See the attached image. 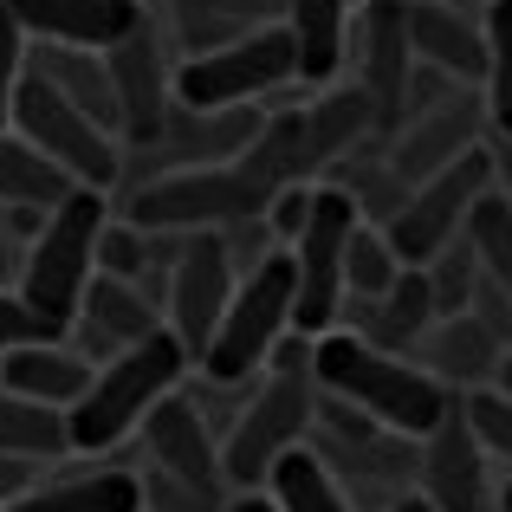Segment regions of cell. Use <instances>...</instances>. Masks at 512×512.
Masks as SVG:
<instances>
[{
    "mask_svg": "<svg viewBox=\"0 0 512 512\" xmlns=\"http://www.w3.org/2000/svg\"><path fill=\"white\" fill-rule=\"evenodd\" d=\"M13 130L46 156L52 169H65L78 188H104L111 195L124 182V137H111L104 124H91L59 85H46L39 72H26L20 98H13Z\"/></svg>",
    "mask_w": 512,
    "mask_h": 512,
    "instance_id": "52a82bcc",
    "label": "cell"
},
{
    "mask_svg": "<svg viewBox=\"0 0 512 512\" xmlns=\"http://www.w3.org/2000/svg\"><path fill=\"white\" fill-rule=\"evenodd\" d=\"M409 46L415 65L454 78V85L487 78V20L467 0H409Z\"/></svg>",
    "mask_w": 512,
    "mask_h": 512,
    "instance_id": "e0dca14e",
    "label": "cell"
},
{
    "mask_svg": "<svg viewBox=\"0 0 512 512\" xmlns=\"http://www.w3.org/2000/svg\"><path fill=\"white\" fill-rule=\"evenodd\" d=\"M318 396H325V389H318L312 363H305V370H266L260 383H253L240 422L227 428V441H221V474H227V487H234V493H266L273 467L312 441Z\"/></svg>",
    "mask_w": 512,
    "mask_h": 512,
    "instance_id": "277c9868",
    "label": "cell"
},
{
    "mask_svg": "<svg viewBox=\"0 0 512 512\" xmlns=\"http://www.w3.org/2000/svg\"><path fill=\"white\" fill-rule=\"evenodd\" d=\"M415 493L441 512H500V487H493V461L480 448L467 402L454 396V409L441 415V428L415 454Z\"/></svg>",
    "mask_w": 512,
    "mask_h": 512,
    "instance_id": "4fadbf2b",
    "label": "cell"
},
{
    "mask_svg": "<svg viewBox=\"0 0 512 512\" xmlns=\"http://www.w3.org/2000/svg\"><path fill=\"white\" fill-rule=\"evenodd\" d=\"M33 72L46 85H59L91 124H104L111 137H124V104H117V78L104 52H65V46H33Z\"/></svg>",
    "mask_w": 512,
    "mask_h": 512,
    "instance_id": "d4e9b609",
    "label": "cell"
},
{
    "mask_svg": "<svg viewBox=\"0 0 512 512\" xmlns=\"http://www.w3.org/2000/svg\"><path fill=\"white\" fill-rule=\"evenodd\" d=\"M461 402H467V422H474L487 461L512 474V396L506 389H474V396H461Z\"/></svg>",
    "mask_w": 512,
    "mask_h": 512,
    "instance_id": "836d02e7",
    "label": "cell"
},
{
    "mask_svg": "<svg viewBox=\"0 0 512 512\" xmlns=\"http://www.w3.org/2000/svg\"><path fill=\"white\" fill-rule=\"evenodd\" d=\"M292 78H299V46H292V33L273 20V26H260V33L221 46V52L182 59L175 65V104H182V111H253L260 98L286 91Z\"/></svg>",
    "mask_w": 512,
    "mask_h": 512,
    "instance_id": "5b68a950",
    "label": "cell"
},
{
    "mask_svg": "<svg viewBox=\"0 0 512 512\" xmlns=\"http://www.w3.org/2000/svg\"><path fill=\"white\" fill-rule=\"evenodd\" d=\"M402 273H409V266L396 260V247H389V234L383 227H370L363 221L357 234H350V266H344V292L357 305H376V299H389V292L402 286ZM350 312V305H344Z\"/></svg>",
    "mask_w": 512,
    "mask_h": 512,
    "instance_id": "f546056e",
    "label": "cell"
},
{
    "mask_svg": "<svg viewBox=\"0 0 512 512\" xmlns=\"http://www.w3.org/2000/svg\"><path fill=\"white\" fill-rule=\"evenodd\" d=\"M467 7H474V0H467ZM480 7H493V0H480Z\"/></svg>",
    "mask_w": 512,
    "mask_h": 512,
    "instance_id": "7bdbcfd3",
    "label": "cell"
},
{
    "mask_svg": "<svg viewBox=\"0 0 512 512\" xmlns=\"http://www.w3.org/2000/svg\"><path fill=\"white\" fill-rule=\"evenodd\" d=\"M188 370H195V357L175 344V331H156L150 344L117 350L111 363H98L85 402L72 409V454H111V461L130 467V454H117V448L130 435H143L150 409L188 383Z\"/></svg>",
    "mask_w": 512,
    "mask_h": 512,
    "instance_id": "7a4b0ae2",
    "label": "cell"
},
{
    "mask_svg": "<svg viewBox=\"0 0 512 512\" xmlns=\"http://www.w3.org/2000/svg\"><path fill=\"white\" fill-rule=\"evenodd\" d=\"M104 59H111V78H117V104H124V143L137 150V143H150L156 130H163V117L175 111V65L163 59L156 26L130 33L124 46L104 52Z\"/></svg>",
    "mask_w": 512,
    "mask_h": 512,
    "instance_id": "ffe728a7",
    "label": "cell"
},
{
    "mask_svg": "<svg viewBox=\"0 0 512 512\" xmlns=\"http://www.w3.org/2000/svg\"><path fill=\"white\" fill-rule=\"evenodd\" d=\"M33 344H65V331L46 325V318L7 286V292H0V363H7L13 350H33Z\"/></svg>",
    "mask_w": 512,
    "mask_h": 512,
    "instance_id": "8d00e7d4",
    "label": "cell"
},
{
    "mask_svg": "<svg viewBox=\"0 0 512 512\" xmlns=\"http://www.w3.org/2000/svg\"><path fill=\"white\" fill-rule=\"evenodd\" d=\"M143 461H150L156 474L195 480V487H227L221 435H214V422L201 415V402L188 396V389H175V396H163L150 409V422H143Z\"/></svg>",
    "mask_w": 512,
    "mask_h": 512,
    "instance_id": "2e32d148",
    "label": "cell"
},
{
    "mask_svg": "<svg viewBox=\"0 0 512 512\" xmlns=\"http://www.w3.org/2000/svg\"><path fill=\"white\" fill-rule=\"evenodd\" d=\"M487 195H493V156L487 150H474V156H461L454 169L428 175V182L402 201L396 221L383 227L389 247H396V260L409 266V273L435 266L448 247H461V240H467V221H474V208Z\"/></svg>",
    "mask_w": 512,
    "mask_h": 512,
    "instance_id": "9c48e42d",
    "label": "cell"
},
{
    "mask_svg": "<svg viewBox=\"0 0 512 512\" xmlns=\"http://www.w3.org/2000/svg\"><path fill=\"white\" fill-rule=\"evenodd\" d=\"M26 72H33V39H26V26L13 20V7L0 0V130L13 124V98H20Z\"/></svg>",
    "mask_w": 512,
    "mask_h": 512,
    "instance_id": "d590c367",
    "label": "cell"
},
{
    "mask_svg": "<svg viewBox=\"0 0 512 512\" xmlns=\"http://www.w3.org/2000/svg\"><path fill=\"white\" fill-rule=\"evenodd\" d=\"M91 376H98V363H91L72 338L13 350V357L0 363V389H13V396H26V402H46V409H65V415L85 402Z\"/></svg>",
    "mask_w": 512,
    "mask_h": 512,
    "instance_id": "7402d4cb",
    "label": "cell"
},
{
    "mask_svg": "<svg viewBox=\"0 0 512 512\" xmlns=\"http://www.w3.org/2000/svg\"><path fill=\"white\" fill-rule=\"evenodd\" d=\"M169 13H175L182 59H201V52H221L234 39L260 33V26H273L279 0H169Z\"/></svg>",
    "mask_w": 512,
    "mask_h": 512,
    "instance_id": "4316f807",
    "label": "cell"
},
{
    "mask_svg": "<svg viewBox=\"0 0 512 512\" xmlns=\"http://www.w3.org/2000/svg\"><path fill=\"white\" fill-rule=\"evenodd\" d=\"M227 512H279V506H273V493H234Z\"/></svg>",
    "mask_w": 512,
    "mask_h": 512,
    "instance_id": "f35d334b",
    "label": "cell"
},
{
    "mask_svg": "<svg viewBox=\"0 0 512 512\" xmlns=\"http://www.w3.org/2000/svg\"><path fill=\"white\" fill-rule=\"evenodd\" d=\"M111 227V208H104V188H78L65 208H52L39 221V234L20 247V292L46 325H59L72 338L78 312H85V292L98 279V240Z\"/></svg>",
    "mask_w": 512,
    "mask_h": 512,
    "instance_id": "3957f363",
    "label": "cell"
},
{
    "mask_svg": "<svg viewBox=\"0 0 512 512\" xmlns=\"http://www.w3.org/2000/svg\"><path fill=\"white\" fill-rule=\"evenodd\" d=\"M500 512H512V474L500 480Z\"/></svg>",
    "mask_w": 512,
    "mask_h": 512,
    "instance_id": "60d3db41",
    "label": "cell"
},
{
    "mask_svg": "<svg viewBox=\"0 0 512 512\" xmlns=\"http://www.w3.org/2000/svg\"><path fill=\"white\" fill-rule=\"evenodd\" d=\"M487 156H493V195H506L512 208V137H487Z\"/></svg>",
    "mask_w": 512,
    "mask_h": 512,
    "instance_id": "74e56055",
    "label": "cell"
},
{
    "mask_svg": "<svg viewBox=\"0 0 512 512\" xmlns=\"http://www.w3.org/2000/svg\"><path fill=\"white\" fill-rule=\"evenodd\" d=\"M266 493H273V506H279V512H357L350 487H344V480L312 454V441H305L299 454H286V461L273 467Z\"/></svg>",
    "mask_w": 512,
    "mask_h": 512,
    "instance_id": "f1b7e54d",
    "label": "cell"
},
{
    "mask_svg": "<svg viewBox=\"0 0 512 512\" xmlns=\"http://www.w3.org/2000/svg\"><path fill=\"white\" fill-rule=\"evenodd\" d=\"M33 46L65 52H117L130 33L150 26L143 0H7Z\"/></svg>",
    "mask_w": 512,
    "mask_h": 512,
    "instance_id": "5bb4252c",
    "label": "cell"
},
{
    "mask_svg": "<svg viewBox=\"0 0 512 512\" xmlns=\"http://www.w3.org/2000/svg\"><path fill=\"white\" fill-rule=\"evenodd\" d=\"M7 512H143V474L124 461H98L85 474L65 480H39L26 500H13Z\"/></svg>",
    "mask_w": 512,
    "mask_h": 512,
    "instance_id": "603a6c76",
    "label": "cell"
},
{
    "mask_svg": "<svg viewBox=\"0 0 512 512\" xmlns=\"http://www.w3.org/2000/svg\"><path fill=\"white\" fill-rule=\"evenodd\" d=\"M156 331H169L163 305H156L143 286H130V279H104L98 273L91 292H85V312H78V325H72V344L85 350L91 363H111L117 350L150 344Z\"/></svg>",
    "mask_w": 512,
    "mask_h": 512,
    "instance_id": "d6986e66",
    "label": "cell"
},
{
    "mask_svg": "<svg viewBox=\"0 0 512 512\" xmlns=\"http://www.w3.org/2000/svg\"><path fill=\"white\" fill-rule=\"evenodd\" d=\"M493 389H506V396H512V357H506V370H500V383H493Z\"/></svg>",
    "mask_w": 512,
    "mask_h": 512,
    "instance_id": "b9f144b4",
    "label": "cell"
},
{
    "mask_svg": "<svg viewBox=\"0 0 512 512\" xmlns=\"http://www.w3.org/2000/svg\"><path fill=\"white\" fill-rule=\"evenodd\" d=\"M279 26L299 46V78L305 85H338L344 59H350V26H357V7L350 0H279Z\"/></svg>",
    "mask_w": 512,
    "mask_h": 512,
    "instance_id": "44dd1931",
    "label": "cell"
},
{
    "mask_svg": "<svg viewBox=\"0 0 512 512\" xmlns=\"http://www.w3.org/2000/svg\"><path fill=\"white\" fill-rule=\"evenodd\" d=\"M422 273H428V292H435V312H441V318H467V312H474L480 279H487L467 240H461V247H448L435 266H422Z\"/></svg>",
    "mask_w": 512,
    "mask_h": 512,
    "instance_id": "d6a6232c",
    "label": "cell"
},
{
    "mask_svg": "<svg viewBox=\"0 0 512 512\" xmlns=\"http://www.w3.org/2000/svg\"><path fill=\"white\" fill-rule=\"evenodd\" d=\"M0 512H7V506H0Z\"/></svg>",
    "mask_w": 512,
    "mask_h": 512,
    "instance_id": "ee69618b",
    "label": "cell"
},
{
    "mask_svg": "<svg viewBox=\"0 0 512 512\" xmlns=\"http://www.w3.org/2000/svg\"><path fill=\"white\" fill-rule=\"evenodd\" d=\"M65 454H72V415L0 389V461L52 467V461H65Z\"/></svg>",
    "mask_w": 512,
    "mask_h": 512,
    "instance_id": "83f0119b",
    "label": "cell"
},
{
    "mask_svg": "<svg viewBox=\"0 0 512 512\" xmlns=\"http://www.w3.org/2000/svg\"><path fill=\"white\" fill-rule=\"evenodd\" d=\"M506 357H512V344L487 325V318H474V312H467V318H441V325L415 344V363H422L448 396L493 389L500 370H506Z\"/></svg>",
    "mask_w": 512,
    "mask_h": 512,
    "instance_id": "ac0fdd59",
    "label": "cell"
},
{
    "mask_svg": "<svg viewBox=\"0 0 512 512\" xmlns=\"http://www.w3.org/2000/svg\"><path fill=\"white\" fill-rule=\"evenodd\" d=\"M363 227L357 201L344 195L338 182H318V201H312V221L305 234L292 240V279H299V299H292V325L305 338H325V331L344 325V266H350V234Z\"/></svg>",
    "mask_w": 512,
    "mask_h": 512,
    "instance_id": "ba28073f",
    "label": "cell"
},
{
    "mask_svg": "<svg viewBox=\"0 0 512 512\" xmlns=\"http://www.w3.org/2000/svg\"><path fill=\"white\" fill-rule=\"evenodd\" d=\"M396 512H441V506H428L422 493H402V500H396Z\"/></svg>",
    "mask_w": 512,
    "mask_h": 512,
    "instance_id": "ab89813d",
    "label": "cell"
},
{
    "mask_svg": "<svg viewBox=\"0 0 512 512\" xmlns=\"http://www.w3.org/2000/svg\"><path fill=\"white\" fill-rule=\"evenodd\" d=\"M240 292V273L227 260V240L221 234H188L182 253H175L169 279H163V325L175 331V344L195 357V370L208 363L214 338L227 325V305Z\"/></svg>",
    "mask_w": 512,
    "mask_h": 512,
    "instance_id": "8fae6325",
    "label": "cell"
},
{
    "mask_svg": "<svg viewBox=\"0 0 512 512\" xmlns=\"http://www.w3.org/2000/svg\"><path fill=\"white\" fill-rule=\"evenodd\" d=\"M487 104L480 98H467V91H454L448 104H435V111H422L415 124H402V137H396V150H389V163H396V175L409 188H422L428 175H441V169H454L461 156H474V150H487Z\"/></svg>",
    "mask_w": 512,
    "mask_h": 512,
    "instance_id": "9a60e30c",
    "label": "cell"
},
{
    "mask_svg": "<svg viewBox=\"0 0 512 512\" xmlns=\"http://www.w3.org/2000/svg\"><path fill=\"white\" fill-rule=\"evenodd\" d=\"M487 20V78H480V104H487L493 137H512V0L480 7Z\"/></svg>",
    "mask_w": 512,
    "mask_h": 512,
    "instance_id": "4dcf8cb0",
    "label": "cell"
},
{
    "mask_svg": "<svg viewBox=\"0 0 512 512\" xmlns=\"http://www.w3.org/2000/svg\"><path fill=\"white\" fill-rule=\"evenodd\" d=\"M260 201L234 169H188V175H156L143 188H124V221L143 234H227L240 221H260Z\"/></svg>",
    "mask_w": 512,
    "mask_h": 512,
    "instance_id": "30bf717a",
    "label": "cell"
},
{
    "mask_svg": "<svg viewBox=\"0 0 512 512\" xmlns=\"http://www.w3.org/2000/svg\"><path fill=\"white\" fill-rule=\"evenodd\" d=\"M78 195V182L65 169H52L20 130H0V214H52Z\"/></svg>",
    "mask_w": 512,
    "mask_h": 512,
    "instance_id": "484cf974",
    "label": "cell"
},
{
    "mask_svg": "<svg viewBox=\"0 0 512 512\" xmlns=\"http://www.w3.org/2000/svg\"><path fill=\"white\" fill-rule=\"evenodd\" d=\"M357 338L363 344H376V350H396V357H415V344L428 338V331L441 325V312H435V292H428V273H402V286L389 292V299H376V305H357Z\"/></svg>",
    "mask_w": 512,
    "mask_h": 512,
    "instance_id": "cb8c5ba5",
    "label": "cell"
},
{
    "mask_svg": "<svg viewBox=\"0 0 512 512\" xmlns=\"http://www.w3.org/2000/svg\"><path fill=\"white\" fill-rule=\"evenodd\" d=\"M292 299H299L292 253H273L260 273L240 279L234 305H227L221 338H214L208 363H201L195 376H208V383H260L266 363H273V350L299 331V325H292Z\"/></svg>",
    "mask_w": 512,
    "mask_h": 512,
    "instance_id": "8992f818",
    "label": "cell"
},
{
    "mask_svg": "<svg viewBox=\"0 0 512 512\" xmlns=\"http://www.w3.org/2000/svg\"><path fill=\"white\" fill-rule=\"evenodd\" d=\"M350 52H357V91L376 111V137H402L415 91V46H409V0H370L350 26Z\"/></svg>",
    "mask_w": 512,
    "mask_h": 512,
    "instance_id": "7c38bea8",
    "label": "cell"
},
{
    "mask_svg": "<svg viewBox=\"0 0 512 512\" xmlns=\"http://www.w3.org/2000/svg\"><path fill=\"white\" fill-rule=\"evenodd\" d=\"M234 487H195V480H175V474H143V512H227Z\"/></svg>",
    "mask_w": 512,
    "mask_h": 512,
    "instance_id": "e575fe53",
    "label": "cell"
},
{
    "mask_svg": "<svg viewBox=\"0 0 512 512\" xmlns=\"http://www.w3.org/2000/svg\"><path fill=\"white\" fill-rule=\"evenodd\" d=\"M312 376L331 402H350L357 415H370L376 428H389L402 441H428L441 428V415L454 409V396L415 357L376 350L344 325L312 344Z\"/></svg>",
    "mask_w": 512,
    "mask_h": 512,
    "instance_id": "6da1fadb",
    "label": "cell"
},
{
    "mask_svg": "<svg viewBox=\"0 0 512 512\" xmlns=\"http://www.w3.org/2000/svg\"><path fill=\"white\" fill-rule=\"evenodd\" d=\"M467 247H474L487 286H500L512 299V208H506V195H487L474 208V221H467Z\"/></svg>",
    "mask_w": 512,
    "mask_h": 512,
    "instance_id": "1f68e13d",
    "label": "cell"
}]
</instances>
